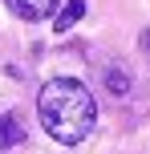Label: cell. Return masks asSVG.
<instances>
[{"label": "cell", "mask_w": 150, "mask_h": 154, "mask_svg": "<svg viewBox=\"0 0 150 154\" xmlns=\"http://www.w3.org/2000/svg\"><path fill=\"white\" fill-rule=\"evenodd\" d=\"M37 114H41V126L49 130V138L65 142V146H77L81 138H89V130L97 122L93 93L77 77H53V81H45L41 93H37Z\"/></svg>", "instance_id": "6da1fadb"}, {"label": "cell", "mask_w": 150, "mask_h": 154, "mask_svg": "<svg viewBox=\"0 0 150 154\" xmlns=\"http://www.w3.org/2000/svg\"><path fill=\"white\" fill-rule=\"evenodd\" d=\"M20 20H45L49 12L57 8V0H4Z\"/></svg>", "instance_id": "7a4b0ae2"}, {"label": "cell", "mask_w": 150, "mask_h": 154, "mask_svg": "<svg viewBox=\"0 0 150 154\" xmlns=\"http://www.w3.org/2000/svg\"><path fill=\"white\" fill-rule=\"evenodd\" d=\"M24 142V126L16 114H0V150H12Z\"/></svg>", "instance_id": "3957f363"}, {"label": "cell", "mask_w": 150, "mask_h": 154, "mask_svg": "<svg viewBox=\"0 0 150 154\" xmlns=\"http://www.w3.org/2000/svg\"><path fill=\"white\" fill-rule=\"evenodd\" d=\"M81 16H85V0H65V8L53 16V29H57V32H69Z\"/></svg>", "instance_id": "277c9868"}, {"label": "cell", "mask_w": 150, "mask_h": 154, "mask_svg": "<svg viewBox=\"0 0 150 154\" xmlns=\"http://www.w3.org/2000/svg\"><path fill=\"white\" fill-rule=\"evenodd\" d=\"M106 85H110V93H130V81H126V73H118V69H106Z\"/></svg>", "instance_id": "5b68a950"}, {"label": "cell", "mask_w": 150, "mask_h": 154, "mask_svg": "<svg viewBox=\"0 0 150 154\" xmlns=\"http://www.w3.org/2000/svg\"><path fill=\"white\" fill-rule=\"evenodd\" d=\"M138 45H142V57H146V61H150V29L142 32V41H138Z\"/></svg>", "instance_id": "8992f818"}]
</instances>
